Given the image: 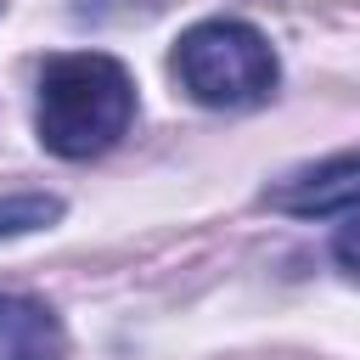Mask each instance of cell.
Masks as SVG:
<instances>
[{
  "label": "cell",
  "mask_w": 360,
  "mask_h": 360,
  "mask_svg": "<svg viewBox=\"0 0 360 360\" xmlns=\"http://www.w3.org/2000/svg\"><path fill=\"white\" fill-rule=\"evenodd\" d=\"M129 118H135V79L124 62H112L101 51H73L39 73L34 129H39L45 152L96 158L129 129Z\"/></svg>",
  "instance_id": "obj_1"
},
{
  "label": "cell",
  "mask_w": 360,
  "mask_h": 360,
  "mask_svg": "<svg viewBox=\"0 0 360 360\" xmlns=\"http://www.w3.org/2000/svg\"><path fill=\"white\" fill-rule=\"evenodd\" d=\"M174 73L191 101L202 107H253L276 90V51L253 22L208 17L180 34Z\"/></svg>",
  "instance_id": "obj_2"
},
{
  "label": "cell",
  "mask_w": 360,
  "mask_h": 360,
  "mask_svg": "<svg viewBox=\"0 0 360 360\" xmlns=\"http://www.w3.org/2000/svg\"><path fill=\"white\" fill-rule=\"evenodd\" d=\"M68 332L39 298L0 292V360H62Z\"/></svg>",
  "instance_id": "obj_3"
},
{
  "label": "cell",
  "mask_w": 360,
  "mask_h": 360,
  "mask_svg": "<svg viewBox=\"0 0 360 360\" xmlns=\"http://www.w3.org/2000/svg\"><path fill=\"white\" fill-rule=\"evenodd\" d=\"M270 208L281 214H338V208H360V158H332L287 186L270 191Z\"/></svg>",
  "instance_id": "obj_4"
},
{
  "label": "cell",
  "mask_w": 360,
  "mask_h": 360,
  "mask_svg": "<svg viewBox=\"0 0 360 360\" xmlns=\"http://www.w3.org/2000/svg\"><path fill=\"white\" fill-rule=\"evenodd\" d=\"M56 214H62V202L45 197V191L0 197V242H6V236H22V231H39V225H51Z\"/></svg>",
  "instance_id": "obj_5"
},
{
  "label": "cell",
  "mask_w": 360,
  "mask_h": 360,
  "mask_svg": "<svg viewBox=\"0 0 360 360\" xmlns=\"http://www.w3.org/2000/svg\"><path fill=\"white\" fill-rule=\"evenodd\" d=\"M332 253H338V264H343V270H354V276H360V214H354V219L338 231Z\"/></svg>",
  "instance_id": "obj_6"
}]
</instances>
